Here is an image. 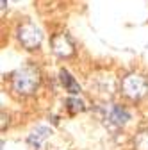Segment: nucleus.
Listing matches in <instances>:
<instances>
[{
    "label": "nucleus",
    "instance_id": "0eeeda50",
    "mask_svg": "<svg viewBox=\"0 0 148 150\" xmlns=\"http://www.w3.org/2000/svg\"><path fill=\"white\" fill-rule=\"evenodd\" d=\"M59 77H61V82H63V86L66 88V91H70V93H73V95H77V93L80 91V86L77 84V81L71 77V75L66 71V70H63L61 73H59Z\"/></svg>",
    "mask_w": 148,
    "mask_h": 150
},
{
    "label": "nucleus",
    "instance_id": "6e6552de",
    "mask_svg": "<svg viewBox=\"0 0 148 150\" xmlns=\"http://www.w3.org/2000/svg\"><path fill=\"white\" fill-rule=\"evenodd\" d=\"M134 148L136 150H148V130H141L134 138Z\"/></svg>",
    "mask_w": 148,
    "mask_h": 150
},
{
    "label": "nucleus",
    "instance_id": "20e7f679",
    "mask_svg": "<svg viewBox=\"0 0 148 150\" xmlns=\"http://www.w3.org/2000/svg\"><path fill=\"white\" fill-rule=\"evenodd\" d=\"M52 50L59 57H70L75 52V47H73V41L70 40L68 34H57L52 38Z\"/></svg>",
    "mask_w": 148,
    "mask_h": 150
},
{
    "label": "nucleus",
    "instance_id": "f03ea898",
    "mask_svg": "<svg viewBox=\"0 0 148 150\" xmlns=\"http://www.w3.org/2000/svg\"><path fill=\"white\" fill-rule=\"evenodd\" d=\"M121 89L123 93L132 98V100H139L146 95L148 91V81L143 77V75H137V73H130L121 81Z\"/></svg>",
    "mask_w": 148,
    "mask_h": 150
},
{
    "label": "nucleus",
    "instance_id": "7ed1b4c3",
    "mask_svg": "<svg viewBox=\"0 0 148 150\" xmlns=\"http://www.w3.org/2000/svg\"><path fill=\"white\" fill-rule=\"evenodd\" d=\"M18 40H20V43L25 48L34 50L36 47H39V43L43 40V34L34 23L27 22V23H23L20 29H18Z\"/></svg>",
    "mask_w": 148,
    "mask_h": 150
},
{
    "label": "nucleus",
    "instance_id": "1a4fd4ad",
    "mask_svg": "<svg viewBox=\"0 0 148 150\" xmlns=\"http://www.w3.org/2000/svg\"><path fill=\"white\" fill-rule=\"evenodd\" d=\"M66 104H68V111L71 112V115H75V112H79V111H84V102L79 100V98H68Z\"/></svg>",
    "mask_w": 148,
    "mask_h": 150
},
{
    "label": "nucleus",
    "instance_id": "9d476101",
    "mask_svg": "<svg viewBox=\"0 0 148 150\" xmlns=\"http://www.w3.org/2000/svg\"><path fill=\"white\" fill-rule=\"evenodd\" d=\"M2 9H6V0H2Z\"/></svg>",
    "mask_w": 148,
    "mask_h": 150
},
{
    "label": "nucleus",
    "instance_id": "423d86ee",
    "mask_svg": "<svg viewBox=\"0 0 148 150\" xmlns=\"http://www.w3.org/2000/svg\"><path fill=\"white\" fill-rule=\"evenodd\" d=\"M48 134H50V129H47V127H38L36 130H32V134L29 136V143H30L34 148H41V145H43V141L48 138Z\"/></svg>",
    "mask_w": 148,
    "mask_h": 150
},
{
    "label": "nucleus",
    "instance_id": "39448f33",
    "mask_svg": "<svg viewBox=\"0 0 148 150\" xmlns=\"http://www.w3.org/2000/svg\"><path fill=\"white\" fill-rule=\"evenodd\" d=\"M109 120L113 123H116V125H125L128 120H130V112L121 105H113L111 111H109Z\"/></svg>",
    "mask_w": 148,
    "mask_h": 150
},
{
    "label": "nucleus",
    "instance_id": "f257e3e1",
    "mask_svg": "<svg viewBox=\"0 0 148 150\" xmlns=\"http://www.w3.org/2000/svg\"><path fill=\"white\" fill-rule=\"evenodd\" d=\"M38 86H39V71L32 66H25L13 75V89L20 95H32L38 89Z\"/></svg>",
    "mask_w": 148,
    "mask_h": 150
}]
</instances>
